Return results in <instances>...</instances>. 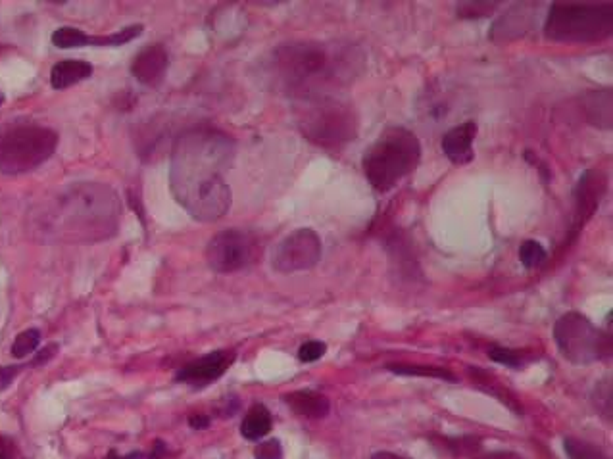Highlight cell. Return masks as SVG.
<instances>
[{"label": "cell", "mask_w": 613, "mask_h": 459, "mask_svg": "<svg viewBox=\"0 0 613 459\" xmlns=\"http://www.w3.org/2000/svg\"><path fill=\"white\" fill-rule=\"evenodd\" d=\"M235 158V143L214 127L185 131L173 145L170 187L189 216L212 223L231 206L225 173Z\"/></svg>", "instance_id": "obj_1"}, {"label": "cell", "mask_w": 613, "mask_h": 459, "mask_svg": "<svg viewBox=\"0 0 613 459\" xmlns=\"http://www.w3.org/2000/svg\"><path fill=\"white\" fill-rule=\"evenodd\" d=\"M364 58L350 43L281 45L262 60V79L271 91L295 100L341 93L364 70Z\"/></svg>", "instance_id": "obj_2"}, {"label": "cell", "mask_w": 613, "mask_h": 459, "mask_svg": "<svg viewBox=\"0 0 613 459\" xmlns=\"http://www.w3.org/2000/svg\"><path fill=\"white\" fill-rule=\"evenodd\" d=\"M122 202L102 183H74L29 212V231L37 241L91 244L118 233Z\"/></svg>", "instance_id": "obj_3"}, {"label": "cell", "mask_w": 613, "mask_h": 459, "mask_svg": "<svg viewBox=\"0 0 613 459\" xmlns=\"http://www.w3.org/2000/svg\"><path fill=\"white\" fill-rule=\"evenodd\" d=\"M296 125L321 148H341L358 137L360 120L354 104L341 93L296 100Z\"/></svg>", "instance_id": "obj_4"}, {"label": "cell", "mask_w": 613, "mask_h": 459, "mask_svg": "<svg viewBox=\"0 0 613 459\" xmlns=\"http://www.w3.org/2000/svg\"><path fill=\"white\" fill-rule=\"evenodd\" d=\"M421 162V143L406 127H389L369 146L362 158V168L369 185L387 193Z\"/></svg>", "instance_id": "obj_5"}, {"label": "cell", "mask_w": 613, "mask_h": 459, "mask_svg": "<svg viewBox=\"0 0 613 459\" xmlns=\"http://www.w3.org/2000/svg\"><path fill=\"white\" fill-rule=\"evenodd\" d=\"M613 2H554L544 35L554 43L590 45L612 37Z\"/></svg>", "instance_id": "obj_6"}, {"label": "cell", "mask_w": 613, "mask_h": 459, "mask_svg": "<svg viewBox=\"0 0 613 459\" xmlns=\"http://www.w3.org/2000/svg\"><path fill=\"white\" fill-rule=\"evenodd\" d=\"M58 135L49 127L16 125L0 133V173L20 175L43 166L56 152Z\"/></svg>", "instance_id": "obj_7"}, {"label": "cell", "mask_w": 613, "mask_h": 459, "mask_svg": "<svg viewBox=\"0 0 613 459\" xmlns=\"http://www.w3.org/2000/svg\"><path fill=\"white\" fill-rule=\"evenodd\" d=\"M554 340L565 360L575 365H590L612 358V331L598 329L589 317L579 312H569L556 321Z\"/></svg>", "instance_id": "obj_8"}, {"label": "cell", "mask_w": 613, "mask_h": 459, "mask_svg": "<svg viewBox=\"0 0 613 459\" xmlns=\"http://www.w3.org/2000/svg\"><path fill=\"white\" fill-rule=\"evenodd\" d=\"M260 256V242L245 229H225L206 246V262L216 273H235L252 266Z\"/></svg>", "instance_id": "obj_9"}, {"label": "cell", "mask_w": 613, "mask_h": 459, "mask_svg": "<svg viewBox=\"0 0 613 459\" xmlns=\"http://www.w3.org/2000/svg\"><path fill=\"white\" fill-rule=\"evenodd\" d=\"M323 244L314 229L302 227L277 242L271 254V267L279 273H296L318 266Z\"/></svg>", "instance_id": "obj_10"}, {"label": "cell", "mask_w": 613, "mask_h": 459, "mask_svg": "<svg viewBox=\"0 0 613 459\" xmlns=\"http://www.w3.org/2000/svg\"><path fill=\"white\" fill-rule=\"evenodd\" d=\"M235 358L237 356L233 350L210 352L195 362L181 367L175 375V381L191 385V387H208L214 381H218L221 375L235 363Z\"/></svg>", "instance_id": "obj_11"}, {"label": "cell", "mask_w": 613, "mask_h": 459, "mask_svg": "<svg viewBox=\"0 0 613 459\" xmlns=\"http://www.w3.org/2000/svg\"><path fill=\"white\" fill-rule=\"evenodd\" d=\"M168 64L170 58L166 49L162 45H150L135 56L131 64V73L141 85L156 87L168 72Z\"/></svg>", "instance_id": "obj_12"}, {"label": "cell", "mask_w": 613, "mask_h": 459, "mask_svg": "<svg viewBox=\"0 0 613 459\" xmlns=\"http://www.w3.org/2000/svg\"><path fill=\"white\" fill-rule=\"evenodd\" d=\"M475 137H477V123L475 121H466L462 125H456V127H452L450 131L444 133L441 143L442 152L456 166L469 164L473 160Z\"/></svg>", "instance_id": "obj_13"}, {"label": "cell", "mask_w": 613, "mask_h": 459, "mask_svg": "<svg viewBox=\"0 0 613 459\" xmlns=\"http://www.w3.org/2000/svg\"><path fill=\"white\" fill-rule=\"evenodd\" d=\"M606 179L600 171L589 170L581 175L579 185L575 189V204H577V227L589 221L590 216L596 212L600 196L604 193Z\"/></svg>", "instance_id": "obj_14"}, {"label": "cell", "mask_w": 613, "mask_h": 459, "mask_svg": "<svg viewBox=\"0 0 613 459\" xmlns=\"http://www.w3.org/2000/svg\"><path fill=\"white\" fill-rule=\"evenodd\" d=\"M285 402L296 415H302L306 419H323L331 411V402L327 396L306 388L285 394Z\"/></svg>", "instance_id": "obj_15"}, {"label": "cell", "mask_w": 613, "mask_h": 459, "mask_svg": "<svg viewBox=\"0 0 613 459\" xmlns=\"http://www.w3.org/2000/svg\"><path fill=\"white\" fill-rule=\"evenodd\" d=\"M583 110H585V116H587L589 123L600 127V129H610L613 121L612 89L587 93L583 97Z\"/></svg>", "instance_id": "obj_16"}, {"label": "cell", "mask_w": 613, "mask_h": 459, "mask_svg": "<svg viewBox=\"0 0 613 459\" xmlns=\"http://www.w3.org/2000/svg\"><path fill=\"white\" fill-rule=\"evenodd\" d=\"M93 75V66L83 60H64L58 62L50 72V85L56 91L68 89Z\"/></svg>", "instance_id": "obj_17"}, {"label": "cell", "mask_w": 613, "mask_h": 459, "mask_svg": "<svg viewBox=\"0 0 613 459\" xmlns=\"http://www.w3.org/2000/svg\"><path fill=\"white\" fill-rule=\"evenodd\" d=\"M433 446L450 458H471L481 450V438L477 436H433Z\"/></svg>", "instance_id": "obj_18"}, {"label": "cell", "mask_w": 613, "mask_h": 459, "mask_svg": "<svg viewBox=\"0 0 613 459\" xmlns=\"http://www.w3.org/2000/svg\"><path fill=\"white\" fill-rule=\"evenodd\" d=\"M271 425H273V419H271L270 410L262 404H254L241 423V435L250 442H256L270 433Z\"/></svg>", "instance_id": "obj_19"}, {"label": "cell", "mask_w": 613, "mask_h": 459, "mask_svg": "<svg viewBox=\"0 0 613 459\" xmlns=\"http://www.w3.org/2000/svg\"><path fill=\"white\" fill-rule=\"evenodd\" d=\"M389 371H393L396 375H408V377H429V379H441V381H450L456 383V375L444 367L437 365H408V363H389L387 365Z\"/></svg>", "instance_id": "obj_20"}, {"label": "cell", "mask_w": 613, "mask_h": 459, "mask_svg": "<svg viewBox=\"0 0 613 459\" xmlns=\"http://www.w3.org/2000/svg\"><path fill=\"white\" fill-rule=\"evenodd\" d=\"M592 404L598 411V415H602L606 421H612L613 388L610 375L596 383V387L592 390Z\"/></svg>", "instance_id": "obj_21"}, {"label": "cell", "mask_w": 613, "mask_h": 459, "mask_svg": "<svg viewBox=\"0 0 613 459\" xmlns=\"http://www.w3.org/2000/svg\"><path fill=\"white\" fill-rule=\"evenodd\" d=\"M471 377H473L475 385H479V387L483 388V390H487L492 396H496L498 400H502V402H504L510 410H514L517 415L523 413L521 406L515 402L514 396H512L510 392H506L504 388L498 387V383H494L487 373H483V371H479V369H477V371L471 369Z\"/></svg>", "instance_id": "obj_22"}, {"label": "cell", "mask_w": 613, "mask_h": 459, "mask_svg": "<svg viewBox=\"0 0 613 459\" xmlns=\"http://www.w3.org/2000/svg\"><path fill=\"white\" fill-rule=\"evenodd\" d=\"M564 450L569 459H612L602 448L579 438H565Z\"/></svg>", "instance_id": "obj_23"}, {"label": "cell", "mask_w": 613, "mask_h": 459, "mask_svg": "<svg viewBox=\"0 0 613 459\" xmlns=\"http://www.w3.org/2000/svg\"><path fill=\"white\" fill-rule=\"evenodd\" d=\"M143 33V25H129L123 27L118 33L104 35V37H89V47H122L125 43L137 39Z\"/></svg>", "instance_id": "obj_24"}, {"label": "cell", "mask_w": 613, "mask_h": 459, "mask_svg": "<svg viewBox=\"0 0 613 459\" xmlns=\"http://www.w3.org/2000/svg\"><path fill=\"white\" fill-rule=\"evenodd\" d=\"M52 45L58 49L89 47V35H85L77 27H60L52 33Z\"/></svg>", "instance_id": "obj_25"}, {"label": "cell", "mask_w": 613, "mask_h": 459, "mask_svg": "<svg viewBox=\"0 0 613 459\" xmlns=\"http://www.w3.org/2000/svg\"><path fill=\"white\" fill-rule=\"evenodd\" d=\"M519 260L527 269H537L544 266L548 260L546 248L537 241H525L519 246Z\"/></svg>", "instance_id": "obj_26"}, {"label": "cell", "mask_w": 613, "mask_h": 459, "mask_svg": "<svg viewBox=\"0 0 613 459\" xmlns=\"http://www.w3.org/2000/svg\"><path fill=\"white\" fill-rule=\"evenodd\" d=\"M39 344H41V333L37 329H27L14 340L12 356L18 358V360H24L39 348Z\"/></svg>", "instance_id": "obj_27"}, {"label": "cell", "mask_w": 613, "mask_h": 459, "mask_svg": "<svg viewBox=\"0 0 613 459\" xmlns=\"http://www.w3.org/2000/svg\"><path fill=\"white\" fill-rule=\"evenodd\" d=\"M500 2H460L456 6L458 16L464 20H477V18H487L498 10Z\"/></svg>", "instance_id": "obj_28"}, {"label": "cell", "mask_w": 613, "mask_h": 459, "mask_svg": "<svg viewBox=\"0 0 613 459\" xmlns=\"http://www.w3.org/2000/svg\"><path fill=\"white\" fill-rule=\"evenodd\" d=\"M325 352H327L325 342H321V340H308V342H304V344L300 346V350H298V360L302 363L318 362V360H321V358L325 356Z\"/></svg>", "instance_id": "obj_29"}, {"label": "cell", "mask_w": 613, "mask_h": 459, "mask_svg": "<svg viewBox=\"0 0 613 459\" xmlns=\"http://www.w3.org/2000/svg\"><path fill=\"white\" fill-rule=\"evenodd\" d=\"M489 358L492 362L502 363V365H508V367H521L523 363V356L519 354V350H510V348H500V346H494L489 352Z\"/></svg>", "instance_id": "obj_30"}, {"label": "cell", "mask_w": 613, "mask_h": 459, "mask_svg": "<svg viewBox=\"0 0 613 459\" xmlns=\"http://www.w3.org/2000/svg\"><path fill=\"white\" fill-rule=\"evenodd\" d=\"M254 458L256 459H285V452H283V446L277 438H271L266 440L262 444L256 446L254 450Z\"/></svg>", "instance_id": "obj_31"}, {"label": "cell", "mask_w": 613, "mask_h": 459, "mask_svg": "<svg viewBox=\"0 0 613 459\" xmlns=\"http://www.w3.org/2000/svg\"><path fill=\"white\" fill-rule=\"evenodd\" d=\"M24 365H0V390H6L20 375Z\"/></svg>", "instance_id": "obj_32"}, {"label": "cell", "mask_w": 613, "mask_h": 459, "mask_svg": "<svg viewBox=\"0 0 613 459\" xmlns=\"http://www.w3.org/2000/svg\"><path fill=\"white\" fill-rule=\"evenodd\" d=\"M56 350H58V344H50L47 348H43V350L37 354V358H33L27 365H29V367L45 365V363L49 362L50 358L56 354Z\"/></svg>", "instance_id": "obj_33"}, {"label": "cell", "mask_w": 613, "mask_h": 459, "mask_svg": "<svg viewBox=\"0 0 613 459\" xmlns=\"http://www.w3.org/2000/svg\"><path fill=\"white\" fill-rule=\"evenodd\" d=\"M189 425H191L193 429H197V431L208 429V427H210V417H208V415H204V413L191 415V417H189Z\"/></svg>", "instance_id": "obj_34"}, {"label": "cell", "mask_w": 613, "mask_h": 459, "mask_svg": "<svg viewBox=\"0 0 613 459\" xmlns=\"http://www.w3.org/2000/svg\"><path fill=\"white\" fill-rule=\"evenodd\" d=\"M473 459H523L519 454L510 452V450H498V452H489V454H483V456H477Z\"/></svg>", "instance_id": "obj_35"}, {"label": "cell", "mask_w": 613, "mask_h": 459, "mask_svg": "<svg viewBox=\"0 0 613 459\" xmlns=\"http://www.w3.org/2000/svg\"><path fill=\"white\" fill-rule=\"evenodd\" d=\"M371 459H408L404 458V456H398V454H394V452H375Z\"/></svg>", "instance_id": "obj_36"}, {"label": "cell", "mask_w": 613, "mask_h": 459, "mask_svg": "<svg viewBox=\"0 0 613 459\" xmlns=\"http://www.w3.org/2000/svg\"><path fill=\"white\" fill-rule=\"evenodd\" d=\"M143 458V454H139V452H135V454H131V456H120V454H116V452H110L106 459H141Z\"/></svg>", "instance_id": "obj_37"}, {"label": "cell", "mask_w": 613, "mask_h": 459, "mask_svg": "<svg viewBox=\"0 0 613 459\" xmlns=\"http://www.w3.org/2000/svg\"><path fill=\"white\" fill-rule=\"evenodd\" d=\"M2 102H4V95L0 93V106H2Z\"/></svg>", "instance_id": "obj_38"}]
</instances>
